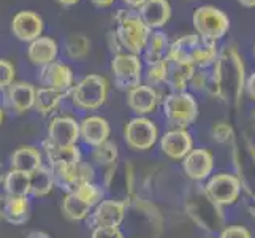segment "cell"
Masks as SVG:
<instances>
[{
  "label": "cell",
  "mask_w": 255,
  "mask_h": 238,
  "mask_svg": "<svg viewBox=\"0 0 255 238\" xmlns=\"http://www.w3.org/2000/svg\"><path fill=\"white\" fill-rule=\"evenodd\" d=\"M246 78V65L236 45L224 46L222 51H219L211 72V79L217 91V100H222L233 108H240Z\"/></svg>",
  "instance_id": "6da1fadb"
},
{
  "label": "cell",
  "mask_w": 255,
  "mask_h": 238,
  "mask_svg": "<svg viewBox=\"0 0 255 238\" xmlns=\"http://www.w3.org/2000/svg\"><path fill=\"white\" fill-rule=\"evenodd\" d=\"M219 56L217 41L200 37L198 33H187L170 43L166 57L192 64L195 68L206 70L213 67Z\"/></svg>",
  "instance_id": "7a4b0ae2"
},
{
  "label": "cell",
  "mask_w": 255,
  "mask_h": 238,
  "mask_svg": "<svg viewBox=\"0 0 255 238\" xmlns=\"http://www.w3.org/2000/svg\"><path fill=\"white\" fill-rule=\"evenodd\" d=\"M186 213L193 223L208 234H219L227 226L224 208L211 200L203 188H195L187 196Z\"/></svg>",
  "instance_id": "3957f363"
},
{
  "label": "cell",
  "mask_w": 255,
  "mask_h": 238,
  "mask_svg": "<svg viewBox=\"0 0 255 238\" xmlns=\"http://www.w3.org/2000/svg\"><path fill=\"white\" fill-rule=\"evenodd\" d=\"M116 21H118L116 33L122 48L126 49V52L139 56L143 52L152 30L141 21V17L136 13L119 11L116 14Z\"/></svg>",
  "instance_id": "277c9868"
},
{
  "label": "cell",
  "mask_w": 255,
  "mask_h": 238,
  "mask_svg": "<svg viewBox=\"0 0 255 238\" xmlns=\"http://www.w3.org/2000/svg\"><path fill=\"white\" fill-rule=\"evenodd\" d=\"M232 148L235 175L241 181L243 192L252 199L255 197V143L248 135H241L236 137Z\"/></svg>",
  "instance_id": "5b68a950"
},
{
  "label": "cell",
  "mask_w": 255,
  "mask_h": 238,
  "mask_svg": "<svg viewBox=\"0 0 255 238\" xmlns=\"http://www.w3.org/2000/svg\"><path fill=\"white\" fill-rule=\"evenodd\" d=\"M163 114L171 129H187L198 118V102L190 92H170L163 99Z\"/></svg>",
  "instance_id": "8992f818"
},
{
  "label": "cell",
  "mask_w": 255,
  "mask_h": 238,
  "mask_svg": "<svg viewBox=\"0 0 255 238\" xmlns=\"http://www.w3.org/2000/svg\"><path fill=\"white\" fill-rule=\"evenodd\" d=\"M110 92V81L102 75H87L80 83L73 86L72 100L75 107L81 110H99L107 102Z\"/></svg>",
  "instance_id": "52a82bcc"
},
{
  "label": "cell",
  "mask_w": 255,
  "mask_h": 238,
  "mask_svg": "<svg viewBox=\"0 0 255 238\" xmlns=\"http://www.w3.org/2000/svg\"><path fill=\"white\" fill-rule=\"evenodd\" d=\"M193 27L200 37L219 41L230 32V17L213 5H201L192 14Z\"/></svg>",
  "instance_id": "ba28073f"
},
{
  "label": "cell",
  "mask_w": 255,
  "mask_h": 238,
  "mask_svg": "<svg viewBox=\"0 0 255 238\" xmlns=\"http://www.w3.org/2000/svg\"><path fill=\"white\" fill-rule=\"evenodd\" d=\"M203 191L211 200L222 208L235 205L243 194L240 178L230 172H219L216 175H211L206 180Z\"/></svg>",
  "instance_id": "9c48e42d"
},
{
  "label": "cell",
  "mask_w": 255,
  "mask_h": 238,
  "mask_svg": "<svg viewBox=\"0 0 255 238\" xmlns=\"http://www.w3.org/2000/svg\"><path fill=\"white\" fill-rule=\"evenodd\" d=\"M105 188L113 194L114 200L124 202L128 207L136 199L133 194V165L126 161L108 167L107 176H105Z\"/></svg>",
  "instance_id": "30bf717a"
},
{
  "label": "cell",
  "mask_w": 255,
  "mask_h": 238,
  "mask_svg": "<svg viewBox=\"0 0 255 238\" xmlns=\"http://www.w3.org/2000/svg\"><path fill=\"white\" fill-rule=\"evenodd\" d=\"M111 70L114 75V83L122 91H130L141 84L143 62L136 54H130L126 51L114 54L111 60Z\"/></svg>",
  "instance_id": "8fae6325"
},
{
  "label": "cell",
  "mask_w": 255,
  "mask_h": 238,
  "mask_svg": "<svg viewBox=\"0 0 255 238\" xmlns=\"http://www.w3.org/2000/svg\"><path fill=\"white\" fill-rule=\"evenodd\" d=\"M126 143L133 151H147L159 142V127L152 119L136 116L127 122L124 129Z\"/></svg>",
  "instance_id": "7c38bea8"
},
{
  "label": "cell",
  "mask_w": 255,
  "mask_h": 238,
  "mask_svg": "<svg viewBox=\"0 0 255 238\" xmlns=\"http://www.w3.org/2000/svg\"><path fill=\"white\" fill-rule=\"evenodd\" d=\"M216 159L208 148H197L182 159V170L189 180L201 183L206 181L214 172Z\"/></svg>",
  "instance_id": "4fadbf2b"
},
{
  "label": "cell",
  "mask_w": 255,
  "mask_h": 238,
  "mask_svg": "<svg viewBox=\"0 0 255 238\" xmlns=\"http://www.w3.org/2000/svg\"><path fill=\"white\" fill-rule=\"evenodd\" d=\"M127 205L121 200H102L89 215L91 227H119L126 221Z\"/></svg>",
  "instance_id": "5bb4252c"
},
{
  "label": "cell",
  "mask_w": 255,
  "mask_h": 238,
  "mask_svg": "<svg viewBox=\"0 0 255 238\" xmlns=\"http://www.w3.org/2000/svg\"><path fill=\"white\" fill-rule=\"evenodd\" d=\"M52 178H54V184L68 192H73L78 186H81L84 183H91L94 180V169L92 165L80 162L72 167H56L51 169Z\"/></svg>",
  "instance_id": "9a60e30c"
},
{
  "label": "cell",
  "mask_w": 255,
  "mask_h": 238,
  "mask_svg": "<svg viewBox=\"0 0 255 238\" xmlns=\"http://www.w3.org/2000/svg\"><path fill=\"white\" fill-rule=\"evenodd\" d=\"M162 153L173 159V161H182L192 149L193 138L187 129H170L159 138Z\"/></svg>",
  "instance_id": "2e32d148"
},
{
  "label": "cell",
  "mask_w": 255,
  "mask_h": 238,
  "mask_svg": "<svg viewBox=\"0 0 255 238\" xmlns=\"http://www.w3.org/2000/svg\"><path fill=\"white\" fill-rule=\"evenodd\" d=\"M80 140V122L72 116H57L48 126V142L57 146H75Z\"/></svg>",
  "instance_id": "e0dca14e"
},
{
  "label": "cell",
  "mask_w": 255,
  "mask_h": 238,
  "mask_svg": "<svg viewBox=\"0 0 255 238\" xmlns=\"http://www.w3.org/2000/svg\"><path fill=\"white\" fill-rule=\"evenodd\" d=\"M40 83L43 87H51L59 92L70 94L73 89V72L62 62H51L40 70Z\"/></svg>",
  "instance_id": "ac0fdd59"
},
{
  "label": "cell",
  "mask_w": 255,
  "mask_h": 238,
  "mask_svg": "<svg viewBox=\"0 0 255 238\" xmlns=\"http://www.w3.org/2000/svg\"><path fill=\"white\" fill-rule=\"evenodd\" d=\"M43 29H45V22L43 17L29 10H22L19 13H16L11 19V32L13 35L21 41H33L38 37H41Z\"/></svg>",
  "instance_id": "d6986e66"
},
{
  "label": "cell",
  "mask_w": 255,
  "mask_h": 238,
  "mask_svg": "<svg viewBox=\"0 0 255 238\" xmlns=\"http://www.w3.org/2000/svg\"><path fill=\"white\" fill-rule=\"evenodd\" d=\"M162 97L159 89L151 87L147 84H139L133 89L127 91V105L128 108L136 113L138 116H144V114L154 113L157 105L160 103Z\"/></svg>",
  "instance_id": "ffe728a7"
},
{
  "label": "cell",
  "mask_w": 255,
  "mask_h": 238,
  "mask_svg": "<svg viewBox=\"0 0 255 238\" xmlns=\"http://www.w3.org/2000/svg\"><path fill=\"white\" fill-rule=\"evenodd\" d=\"M30 204L27 197H11L0 194V221L21 226L29 219Z\"/></svg>",
  "instance_id": "44dd1931"
},
{
  "label": "cell",
  "mask_w": 255,
  "mask_h": 238,
  "mask_svg": "<svg viewBox=\"0 0 255 238\" xmlns=\"http://www.w3.org/2000/svg\"><path fill=\"white\" fill-rule=\"evenodd\" d=\"M166 62V79L165 84L170 87L171 92H182L186 91L190 79L195 73V67L189 62H184V60H178V59H168L165 57Z\"/></svg>",
  "instance_id": "7402d4cb"
},
{
  "label": "cell",
  "mask_w": 255,
  "mask_h": 238,
  "mask_svg": "<svg viewBox=\"0 0 255 238\" xmlns=\"http://www.w3.org/2000/svg\"><path fill=\"white\" fill-rule=\"evenodd\" d=\"M138 16L151 30H159L170 21L171 3L168 0H146L139 6Z\"/></svg>",
  "instance_id": "603a6c76"
},
{
  "label": "cell",
  "mask_w": 255,
  "mask_h": 238,
  "mask_svg": "<svg viewBox=\"0 0 255 238\" xmlns=\"http://www.w3.org/2000/svg\"><path fill=\"white\" fill-rule=\"evenodd\" d=\"M111 134L110 122L102 116H87L80 122V138L86 145L99 146L108 142Z\"/></svg>",
  "instance_id": "cb8c5ba5"
},
{
  "label": "cell",
  "mask_w": 255,
  "mask_h": 238,
  "mask_svg": "<svg viewBox=\"0 0 255 238\" xmlns=\"http://www.w3.org/2000/svg\"><path fill=\"white\" fill-rule=\"evenodd\" d=\"M35 92L37 89L30 83L17 81L6 87V102L8 107L13 108L16 113H25L33 108Z\"/></svg>",
  "instance_id": "d4e9b609"
},
{
  "label": "cell",
  "mask_w": 255,
  "mask_h": 238,
  "mask_svg": "<svg viewBox=\"0 0 255 238\" xmlns=\"http://www.w3.org/2000/svg\"><path fill=\"white\" fill-rule=\"evenodd\" d=\"M59 52V46L54 38L51 37H38L29 43L27 46V57L33 65L45 67L51 62H54Z\"/></svg>",
  "instance_id": "484cf974"
},
{
  "label": "cell",
  "mask_w": 255,
  "mask_h": 238,
  "mask_svg": "<svg viewBox=\"0 0 255 238\" xmlns=\"http://www.w3.org/2000/svg\"><path fill=\"white\" fill-rule=\"evenodd\" d=\"M46 159L49 162V169H56V167H72L81 162V153L80 148L75 146H57L51 142H45L43 145Z\"/></svg>",
  "instance_id": "4316f807"
},
{
  "label": "cell",
  "mask_w": 255,
  "mask_h": 238,
  "mask_svg": "<svg viewBox=\"0 0 255 238\" xmlns=\"http://www.w3.org/2000/svg\"><path fill=\"white\" fill-rule=\"evenodd\" d=\"M11 170H17L22 173H33L43 167V156L38 148L35 146H21L10 157Z\"/></svg>",
  "instance_id": "83f0119b"
},
{
  "label": "cell",
  "mask_w": 255,
  "mask_h": 238,
  "mask_svg": "<svg viewBox=\"0 0 255 238\" xmlns=\"http://www.w3.org/2000/svg\"><path fill=\"white\" fill-rule=\"evenodd\" d=\"M168 48H170V41H168V37H166V33H163L162 30L151 32L149 40L143 49L146 64L151 65V64H157V62H160V60H163L166 57Z\"/></svg>",
  "instance_id": "f1b7e54d"
},
{
  "label": "cell",
  "mask_w": 255,
  "mask_h": 238,
  "mask_svg": "<svg viewBox=\"0 0 255 238\" xmlns=\"http://www.w3.org/2000/svg\"><path fill=\"white\" fill-rule=\"evenodd\" d=\"M3 189L6 196L11 197H27L30 194V178L27 173L10 170L5 173L3 178Z\"/></svg>",
  "instance_id": "f546056e"
},
{
  "label": "cell",
  "mask_w": 255,
  "mask_h": 238,
  "mask_svg": "<svg viewBox=\"0 0 255 238\" xmlns=\"http://www.w3.org/2000/svg\"><path fill=\"white\" fill-rule=\"evenodd\" d=\"M67 94L64 92H59L56 89H51V87H38L37 92H35V103H33V108L37 110L40 114L46 116V114H51L54 111L60 100L64 99Z\"/></svg>",
  "instance_id": "4dcf8cb0"
},
{
  "label": "cell",
  "mask_w": 255,
  "mask_h": 238,
  "mask_svg": "<svg viewBox=\"0 0 255 238\" xmlns=\"http://www.w3.org/2000/svg\"><path fill=\"white\" fill-rule=\"evenodd\" d=\"M30 178V194L33 197H46L54 188V178L49 167H40L38 170L29 175Z\"/></svg>",
  "instance_id": "1f68e13d"
},
{
  "label": "cell",
  "mask_w": 255,
  "mask_h": 238,
  "mask_svg": "<svg viewBox=\"0 0 255 238\" xmlns=\"http://www.w3.org/2000/svg\"><path fill=\"white\" fill-rule=\"evenodd\" d=\"M92 208L83 202L75 192H68L62 202V213L70 221H83L91 215Z\"/></svg>",
  "instance_id": "d6a6232c"
},
{
  "label": "cell",
  "mask_w": 255,
  "mask_h": 238,
  "mask_svg": "<svg viewBox=\"0 0 255 238\" xmlns=\"http://www.w3.org/2000/svg\"><path fill=\"white\" fill-rule=\"evenodd\" d=\"M65 51L70 59L83 60L89 56V52H91V40L81 33L70 35L65 41Z\"/></svg>",
  "instance_id": "836d02e7"
},
{
  "label": "cell",
  "mask_w": 255,
  "mask_h": 238,
  "mask_svg": "<svg viewBox=\"0 0 255 238\" xmlns=\"http://www.w3.org/2000/svg\"><path fill=\"white\" fill-rule=\"evenodd\" d=\"M92 159L94 162H97L102 167H111L118 162L119 159V151H118V145L113 142H105L99 146L94 148L92 151Z\"/></svg>",
  "instance_id": "e575fe53"
},
{
  "label": "cell",
  "mask_w": 255,
  "mask_h": 238,
  "mask_svg": "<svg viewBox=\"0 0 255 238\" xmlns=\"http://www.w3.org/2000/svg\"><path fill=\"white\" fill-rule=\"evenodd\" d=\"M73 192L83 202H86V204L89 205L91 208L99 205L100 202L103 200V196H105V191L99 186V184H94L92 181L91 183H84V184H81V186H78Z\"/></svg>",
  "instance_id": "d590c367"
},
{
  "label": "cell",
  "mask_w": 255,
  "mask_h": 238,
  "mask_svg": "<svg viewBox=\"0 0 255 238\" xmlns=\"http://www.w3.org/2000/svg\"><path fill=\"white\" fill-rule=\"evenodd\" d=\"M211 137L216 143L219 145H230L233 146L235 140H236V134H235V129L232 127V124H228V122H216L211 127Z\"/></svg>",
  "instance_id": "8d00e7d4"
},
{
  "label": "cell",
  "mask_w": 255,
  "mask_h": 238,
  "mask_svg": "<svg viewBox=\"0 0 255 238\" xmlns=\"http://www.w3.org/2000/svg\"><path fill=\"white\" fill-rule=\"evenodd\" d=\"M144 79H146L147 86L155 87V89L159 86L165 84V79H166V62H165V59L160 60V62H157V64L147 65Z\"/></svg>",
  "instance_id": "74e56055"
},
{
  "label": "cell",
  "mask_w": 255,
  "mask_h": 238,
  "mask_svg": "<svg viewBox=\"0 0 255 238\" xmlns=\"http://www.w3.org/2000/svg\"><path fill=\"white\" fill-rule=\"evenodd\" d=\"M16 70L10 60L0 59V89H6L8 86L14 83Z\"/></svg>",
  "instance_id": "f35d334b"
},
{
  "label": "cell",
  "mask_w": 255,
  "mask_h": 238,
  "mask_svg": "<svg viewBox=\"0 0 255 238\" xmlns=\"http://www.w3.org/2000/svg\"><path fill=\"white\" fill-rule=\"evenodd\" d=\"M217 238H252V234L244 226H225Z\"/></svg>",
  "instance_id": "ab89813d"
},
{
  "label": "cell",
  "mask_w": 255,
  "mask_h": 238,
  "mask_svg": "<svg viewBox=\"0 0 255 238\" xmlns=\"http://www.w3.org/2000/svg\"><path fill=\"white\" fill-rule=\"evenodd\" d=\"M209 78H211V73L206 72V70H195V73H193L192 79H190V84L195 91H200V92H206V87H208V83H209Z\"/></svg>",
  "instance_id": "60d3db41"
},
{
  "label": "cell",
  "mask_w": 255,
  "mask_h": 238,
  "mask_svg": "<svg viewBox=\"0 0 255 238\" xmlns=\"http://www.w3.org/2000/svg\"><path fill=\"white\" fill-rule=\"evenodd\" d=\"M91 238H124L119 227H94Z\"/></svg>",
  "instance_id": "b9f144b4"
},
{
  "label": "cell",
  "mask_w": 255,
  "mask_h": 238,
  "mask_svg": "<svg viewBox=\"0 0 255 238\" xmlns=\"http://www.w3.org/2000/svg\"><path fill=\"white\" fill-rule=\"evenodd\" d=\"M108 46H110L113 54H119V52H124V48H122L121 41L118 38L116 30H110L108 32Z\"/></svg>",
  "instance_id": "7bdbcfd3"
},
{
  "label": "cell",
  "mask_w": 255,
  "mask_h": 238,
  "mask_svg": "<svg viewBox=\"0 0 255 238\" xmlns=\"http://www.w3.org/2000/svg\"><path fill=\"white\" fill-rule=\"evenodd\" d=\"M244 91L248 94V97L255 102V72H252L248 78H246V86H244Z\"/></svg>",
  "instance_id": "ee69618b"
},
{
  "label": "cell",
  "mask_w": 255,
  "mask_h": 238,
  "mask_svg": "<svg viewBox=\"0 0 255 238\" xmlns=\"http://www.w3.org/2000/svg\"><path fill=\"white\" fill-rule=\"evenodd\" d=\"M91 2L99 8H108L116 2V0H91Z\"/></svg>",
  "instance_id": "f6af8a7d"
},
{
  "label": "cell",
  "mask_w": 255,
  "mask_h": 238,
  "mask_svg": "<svg viewBox=\"0 0 255 238\" xmlns=\"http://www.w3.org/2000/svg\"><path fill=\"white\" fill-rule=\"evenodd\" d=\"M25 238H51L46 232H41V231H32L27 234Z\"/></svg>",
  "instance_id": "bcb514c9"
},
{
  "label": "cell",
  "mask_w": 255,
  "mask_h": 238,
  "mask_svg": "<svg viewBox=\"0 0 255 238\" xmlns=\"http://www.w3.org/2000/svg\"><path fill=\"white\" fill-rule=\"evenodd\" d=\"M248 213H249V216L255 221V197L249 199V202H248Z\"/></svg>",
  "instance_id": "7dc6e473"
},
{
  "label": "cell",
  "mask_w": 255,
  "mask_h": 238,
  "mask_svg": "<svg viewBox=\"0 0 255 238\" xmlns=\"http://www.w3.org/2000/svg\"><path fill=\"white\" fill-rule=\"evenodd\" d=\"M122 2H124L126 5H128V6H131V8H139L146 2V0H122Z\"/></svg>",
  "instance_id": "c3c4849f"
},
{
  "label": "cell",
  "mask_w": 255,
  "mask_h": 238,
  "mask_svg": "<svg viewBox=\"0 0 255 238\" xmlns=\"http://www.w3.org/2000/svg\"><path fill=\"white\" fill-rule=\"evenodd\" d=\"M56 2H59L62 6H73L80 2V0H56Z\"/></svg>",
  "instance_id": "681fc988"
},
{
  "label": "cell",
  "mask_w": 255,
  "mask_h": 238,
  "mask_svg": "<svg viewBox=\"0 0 255 238\" xmlns=\"http://www.w3.org/2000/svg\"><path fill=\"white\" fill-rule=\"evenodd\" d=\"M238 3L246 8H255V0H238Z\"/></svg>",
  "instance_id": "f907efd6"
},
{
  "label": "cell",
  "mask_w": 255,
  "mask_h": 238,
  "mask_svg": "<svg viewBox=\"0 0 255 238\" xmlns=\"http://www.w3.org/2000/svg\"><path fill=\"white\" fill-rule=\"evenodd\" d=\"M5 169H3V165L2 164H0V183H2L3 181V178H5Z\"/></svg>",
  "instance_id": "816d5d0a"
},
{
  "label": "cell",
  "mask_w": 255,
  "mask_h": 238,
  "mask_svg": "<svg viewBox=\"0 0 255 238\" xmlns=\"http://www.w3.org/2000/svg\"><path fill=\"white\" fill-rule=\"evenodd\" d=\"M251 122H252V126L255 127V108L251 111Z\"/></svg>",
  "instance_id": "f5cc1de1"
},
{
  "label": "cell",
  "mask_w": 255,
  "mask_h": 238,
  "mask_svg": "<svg viewBox=\"0 0 255 238\" xmlns=\"http://www.w3.org/2000/svg\"><path fill=\"white\" fill-rule=\"evenodd\" d=\"M3 118H5V111H3V108H2V107H0V126H2Z\"/></svg>",
  "instance_id": "db71d44e"
},
{
  "label": "cell",
  "mask_w": 255,
  "mask_h": 238,
  "mask_svg": "<svg viewBox=\"0 0 255 238\" xmlns=\"http://www.w3.org/2000/svg\"><path fill=\"white\" fill-rule=\"evenodd\" d=\"M254 54H255V43H254Z\"/></svg>",
  "instance_id": "11a10c76"
},
{
  "label": "cell",
  "mask_w": 255,
  "mask_h": 238,
  "mask_svg": "<svg viewBox=\"0 0 255 238\" xmlns=\"http://www.w3.org/2000/svg\"><path fill=\"white\" fill-rule=\"evenodd\" d=\"M206 238H214V237H206Z\"/></svg>",
  "instance_id": "9f6ffc18"
}]
</instances>
